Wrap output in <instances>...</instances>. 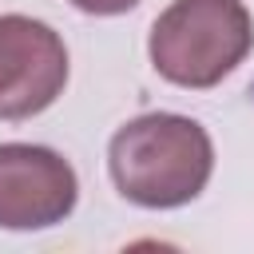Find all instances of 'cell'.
Here are the masks:
<instances>
[{
	"instance_id": "2",
	"label": "cell",
	"mask_w": 254,
	"mask_h": 254,
	"mask_svg": "<svg viewBox=\"0 0 254 254\" xmlns=\"http://www.w3.org/2000/svg\"><path fill=\"white\" fill-rule=\"evenodd\" d=\"M254 48V20L242 0H171L147 40L155 71L190 91L222 83Z\"/></svg>"
},
{
	"instance_id": "3",
	"label": "cell",
	"mask_w": 254,
	"mask_h": 254,
	"mask_svg": "<svg viewBox=\"0 0 254 254\" xmlns=\"http://www.w3.org/2000/svg\"><path fill=\"white\" fill-rule=\"evenodd\" d=\"M67 87V48L44 20L0 16V119H32Z\"/></svg>"
},
{
	"instance_id": "4",
	"label": "cell",
	"mask_w": 254,
	"mask_h": 254,
	"mask_svg": "<svg viewBox=\"0 0 254 254\" xmlns=\"http://www.w3.org/2000/svg\"><path fill=\"white\" fill-rule=\"evenodd\" d=\"M79 202L75 167L40 143H0V226L48 230Z\"/></svg>"
},
{
	"instance_id": "5",
	"label": "cell",
	"mask_w": 254,
	"mask_h": 254,
	"mask_svg": "<svg viewBox=\"0 0 254 254\" xmlns=\"http://www.w3.org/2000/svg\"><path fill=\"white\" fill-rule=\"evenodd\" d=\"M71 4L87 16H119V12H131L139 0H71Z\"/></svg>"
},
{
	"instance_id": "1",
	"label": "cell",
	"mask_w": 254,
	"mask_h": 254,
	"mask_svg": "<svg viewBox=\"0 0 254 254\" xmlns=\"http://www.w3.org/2000/svg\"><path fill=\"white\" fill-rule=\"evenodd\" d=\"M115 190L147 210H175L202 194L214 171V143L190 115L147 111L127 119L107 143Z\"/></svg>"
}]
</instances>
